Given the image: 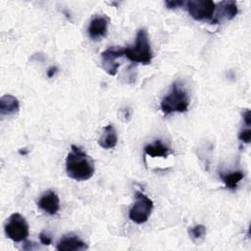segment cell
I'll return each instance as SVG.
<instances>
[{
  "label": "cell",
  "instance_id": "obj_1",
  "mask_svg": "<svg viewBox=\"0 0 251 251\" xmlns=\"http://www.w3.org/2000/svg\"><path fill=\"white\" fill-rule=\"evenodd\" d=\"M66 172L71 178L82 181L92 177L95 168L93 161L82 148L72 145L66 158Z\"/></svg>",
  "mask_w": 251,
  "mask_h": 251
},
{
  "label": "cell",
  "instance_id": "obj_2",
  "mask_svg": "<svg viewBox=\"0 0 251 251\" xmlns=\"http://www.w3.org/2000/svg\"><path fill=\"white\" fill-rule=\"evenodd\" d=\"M125 56L131 62L148 65L151 63L153 54L146 29L140 28L135 36V42L124 49Z\"/></svg>",
  "mask_w": 251,
  "mask_h": 251
},
{
  "label": "cell",
  "instance_id": "obj_3",
  "mask_svg": "<svg viewBox=\"0 0 251 251\" xmlns=\"http://www.w3.org/2000/svg\"><path fill=\"white\" fill-rule=\"evenodd\" d=\"M189 106V98L183 87L177 82H174L170 91L161 101V110L164 115L186 112Z\"/></svg>",
  "mask_w": 251,
  "mask_h": 251
},
{
  "label": "cell",
  "instance_id": "obj_4",
  "mask_svg": "<svg viewBox=\"0 0 251 251\" xmlns=\"http://www.w3.org/2000/svg\"><path fill=\"white\" fill-rule=\"evenodd\" d=\"M153 207V201L147 195L142 191H136L133 205L128 212V218L137 225L144 224L148 221Z\"/></svg>",
  "mask_w": 251,
  "mask_h": 251
},
{
  "label": "cell",
  "instance_id": "obj_5",
  "mask_svg": "<svg viewBox=\"0 0 251 251\" xmlns=\"http://www.w3.org/2000/svg\"><path fill=\"white\" fill-rule=\"evenodd\" d=\"M5 234L14 242L25 241L28 236V225L20 213L12 214L4 226Z\"/></svg>",
  "mask_w": 251,
  "mask_h": 251
},
{
  "label": "cell",
  "instance_id": "obj_6",
  "mask_svg": "<svg viewBox=\"0 0 251 251\" xmlns=\"http://www.w3.org/2000/svg\"><path fill=\"white\" fill-rule=\"evenodd\" d=\"M189 15L196 21L213 20L216 4L212 0H189L184 3Z\"/></svg>",
  "mask_w": 251,
  "mask_h": 251
},
{
  "label": "cell",
  "instance_id": "obj_7",
  "mask_svg": "<svg viewBox=\"0 0 251 251\" xmlns=\"http://www.w3.org/2000/svg\"><path fill=\"white\" fill-rule=\"evenodd\" d=\"M124 49L121 47L111 46L101 53V63L103 70L110 75H115L118 72L120 64L118 59L123 57Z\"/></svg>",
  "mask_w": 251,
  "mask_h": 251
},
{
  "label": "cell",
  "instance_id": "obj_8",
  "mask_svg": "<svg viewBox=\"0 0 251 251\" xmlns=\"http://www.w3.org/2000/svg\"><path fill=\"white\" fill-rule=\"evenodd\" d=\"M238 13L237 4L234 1H221L215 6V14L212 24H220L224 21L232 20Z\"/></svg>",
  "mask_w": 251,
  "mask_h": 251
},
{
  "label": "cell",
  "instance_id": "obj_9",
  "mask_svg": "<svg viewBox=\"0 0 251 251\" xmlns=\"http://www.w3.org/2000/svg\"><path fill=\"white\" fill-rule=\"evenodd\" d=\"M109 20L105 16L96 15L93 17L88 25V34L92 40H99L106 36L108 31Z\"/></svg>",
  "mask_w": 251,
  "mask_h": 251
},
{
  "label": "cell",
  "instance_id": "obj_10",
  "mask_svg": "<svg viewBox=\"0 0 251 251\" xmlns=\"http://www.w3.org/2000/svg\"><path fill=\"white\" fill-rule=\"evenodd\" d=\"M37 206L49 215H55L60 209V200L58 195L52 191H45L37 202Z\"/></svg>",
  "mask_w": 251,
  "mask_h": 251
},
{
  "label": "cell",
  "instance_id": "obj_11",
  "mask_svg": "<svg viewBox=\"0 0 251 251\" xmlns=\"http://www.w3.org/2000/svg\"><path fill=\"white\" fill-rule=\"evenodd\" d=\"M57 250L59 251H78V250H85L88 248L87 244L78 238L75 235H65L63 236L57 246Z\"/></svg>",
  "mask_w": 251,
  "mask_h": 251
},
{
  "label": "cell",
  "instance_id": "obj_12",
  "mask_svg": "<svg viewBox=\"0 0 251 251\" xmlns=\"http://www.w3.org/2000/svg\"><path fill=\"white\" fill-rule=\"evenodd\" d=\"M118 142V135L115 127L112 125L104 126L103 133L98 139V144L104 149H111L116 146Z\"/></svg>",
  "mask_w": 251,
  "mask_h": 251
},
{
  "label": "cell",
  "instance_id": "obj_13",
  "mask_svg": "<svg viewBox=\"0 0 251 251\" xmlns=\"http://www.w3.org/2000/svg\"><path fill=\"white\" fill-rule=\"evenodd\" d=\"M20 103L17 97L11 94H5L0 98V114L1 116L12 115L19 111Z\"/></svg>",
  "mask_w": 251,
  "mask_h": 251
},
{
  "label": "cell",
  "instance_id": "obj_14",
  "mask_svg": "<svg viewBox=\"0 0 251 251\" xmlns=\"http://www.w3.org/2000/svg\"><path fill=\"white\" fill-rule=\"evenodd\" d=\"M144 152L146 155L153 158L155 157L167 158L170 154H172L171 149L167 145H165L161 140H156L154 141V143L147 144L144 147Z\"/></svg>",
  "mask_w": 251,
  "mask_h": 251
},
{
  "label": "cell",
  "instance_id": "obj_15",
  "mask_svg": "<svg viewBox=\"0 0 251 251\" xmlns=\"http://www.w3.org/2000/svg\"><path fill=\"white\" fill-rule=\"evenodd\" d=\"M220 176L222 178V181L225 183V185L229 189H235L240 182V180L243 178L244 175L242 171H235L227 174H220Z\"/></svg>",
  "mask_w": 251,
  "mask_h": 251
},
{
  "label": "cell",
  "instance_id": "obj_16",
  "mask_svg": "<svg viewBox=\"0 0 251 251\" xmlns=\"http://www.w3.org/2000/svg\"><path fill=\"white\" fill-rule=\"evenodd\" d=\"M206 233V227L203 225H197L189 229V234L192 240L196 241L200 238H202Z\"/></svg>",
  "mask_w": 251,
  "mask_h": 251
},
{
  "label": "cell",
  "instance_id": "obj_17",
  "mask_svg": "<svg viewBox=\"0 0 251 251\" xmlns=\"http://www.w3.org/2000/svg\"><path fill=\"white\" fill-rule=\"evenodd\" d=\"M238 139L244 143H250L251 141V129L249 126L245 129H242L238 134Z\"/></svg>",
  "mask_w": 251,
  "mask_h": 251
},
{
  "label": "cell",
  "instance_id": "obj_18",
  "mask_svg": "<svg viewBox=\"0 0 251 251\" xmlns=\"http://www.w3.org/2000/svg\"><path fill=\"white\" fill-rule=\"evenodd\" d=\"M168 9H176L180 8L184 5V2L181 0H176V1H166L165 2Z\"/></svg>",
  "mask_w": 251,
  "mask_h": 251
},
{
  "label": "cell",
  "instance_id": "obj_19",
  "mask_svg": "<svg viewBox=\"0 0 251 251\" xmlns=\"http://www.w3.org/2000/svg\"><path fill=\"white\" fill-rule=\"evenodd\" d=\"M38 237H39L40 242H41L43 245H50V244L52 243V238H51L48 234H46L45 232H40L39 235H38Z\"/></svg>",
  "mask_w": 251,
  "mask_h": 251
},
{
  "label": "cell",
  "instance_id": "obj_20",
  "mask_svg": "<svg viewBox=\"0 0 251 251\" xmlns=\"http://www.w3.org/2000/svg\"><path fill=\"white\" fill-rule=\"evenodd\" d=\"M243 121H244V124L247 126H250V125H251V113H250L249 110H246L245 113L243 114Z\"/></svg>",
  "mask_w": 251,
  "mask_h": 251
},
{
  "label": "cell",
  "instance_id": "obj_21",
  "mask_svg": "<svg viewBox=\"0 0 251 251\" xmlns=\"http://www.w3.org/2000/svg\"><path fill=\"white\" fill-rule=\"evenodd\" d=\"M57 71H58V68L55 67V66L49 68V69L47 70V73H46V74H47V76H48V77H53V76L55 75V74L57 73Z\"/></svg>",
  "mask_w": 251,
  "mask_h": 251
},
{
  "label": "cell",
  "instance_id": "obj_22",
  "mask_svg": "<svg viewBox=\"0 0 251 251\" xmlns=\"http://www.w3.org/2000/svg\"><path fill=\"white\" fill-rule=\"evenodd\" d=\"M19 152H20V154H22V155H23V154H24V155H25V154L27 153V151L25 150H25H22V149H20V150H19Z\"/></svg>",
  "mask_w": 251,
  "mask_h": 251
}]
</instances>
